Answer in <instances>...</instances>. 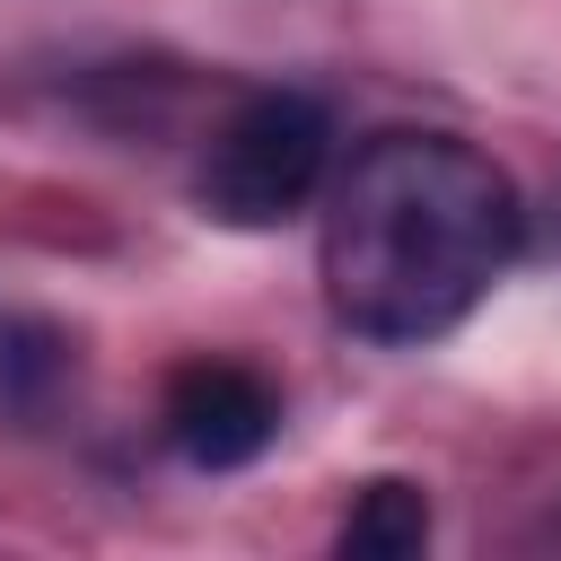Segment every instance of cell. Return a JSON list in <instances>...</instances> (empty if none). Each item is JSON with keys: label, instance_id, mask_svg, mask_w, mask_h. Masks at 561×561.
I'll list each match as a JSON object with an SVG mask.
<instances>
[{"label": "cell", "instance_id": "cell-1", "mask_svg": "<svg viewBox=\"0 0 561 561\" xmlns=\"http://www.w3.org/2000/svg\"><path fill=\"white\" fill-rule=\"evenodd\" d=\"M517 184L447 131H386L351 158L324 210V298L368 342L456 333L517 263Z\"/></svg>", "mask_w": 561, "mask_h": 561}, {"label": "cell", "instance_id": "cell-2", "mask_svg": "<svg viewBox=\"0 0 561 561\" xmlns=\"http://www.w3.org/2000/svg\"><path fill=\"white\" fill-rule=\"evenodd\" d=\"M324 158H333V123L316 96L298 88H263L245 96L210 149H202V175H193V202L219 219V228H280L316 202L324 184Z\"/></svg>", "mask_w": 561, "mask_h": 561}, {"label": "cell", "instance_id": "cell-3", "mask_svg": "<svg viewBox=\"0 0 561 561\" xmlns=\"http://www.w3.org/2000/svg\"><path fill=\"white\" fill-rule=\"evenodd\" d=\"M167 438L202 473H237L280 438V394L245 359H184L167 377Z\"/></svg>", "mask_w": 561, "mask_h": 561}, {"label": "cell", "instance_id": "cell-4", "mask_svg": "<svg viewBox=\"0 0 561 561\" xmlns=\"http://www.w3.org/2000/svg\"><path fill=\"white\" fill-rule=\"evenodd\" d=\"M430 543V500H421V482H368L359 500H351V517H342V552L351 561H403V552H421Z\"/></svg>", "mask_w": 561, "mask_h": 561}, {"label": "cell", "instance_id": "cell-5", "mask_svg": "<svg viewBox=\"0 0 561 561\" xmlns=\"http://www.w3.org/2000/svg\"><path fill=\"white\" fill-rule=\"evenodd\" d=\"M70 377V342L35 316H0V412H44Z\"/></svg>", "mask_w": 561, "mask_h": 561}]
</instances>
